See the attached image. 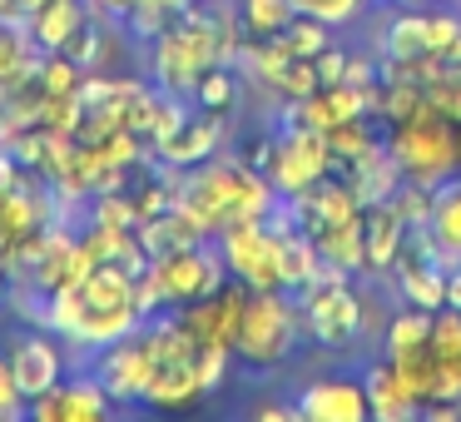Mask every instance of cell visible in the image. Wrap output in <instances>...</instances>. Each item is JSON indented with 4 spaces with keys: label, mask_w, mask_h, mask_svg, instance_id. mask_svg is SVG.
I'll return each instance as SVG.
<instances>
[{
    "label": "cell",
    "mask_w": 461,
    "mask_h": 422,
    "mask_svg": "<svg viewBox=\"0 0 461 422\" xmlns=\"http://www.w3.org/2000/svg\"><path fill=\"white\" fill-rule=\"evenodd\" d=\"M140 303H134V273L124 263H100L75 289L45 293V328L60 333L75 353H100L104 343H120L140 333Z\"/></svg>",
    "instance_id": "cell-1"
},
{
    "label": "cell",
    "mask_w": 461,
    "mask_h": 422,
    "mask_svg": "<svg viewBox=\"0 0 461 422\" xmlns=\"http://www.w3.org/2000/svg\"><path fill=\"white\" fill-rule=\"evenodd\" d=\"M174 204H179L209 239H219V234L239 219H268V214L278 209V189H273L268 174L253 170V164L219 160V154H213L209 164H194V170L179 174Z\"/></svg>",
    "instance_id": "cell-2"
},
{
    "label": "cell",
    "mask_w": 461,
    "mask_h": 422,
    "mask_svg": "<svg viewBox=\"0 0 461 422\" xmlns=\"http://www.w3.org/2000/svg\"><path fill=\"white\" fill-rule=\"evenodd\" d=\"M298 338H303V308L293 303V293L288 289H249L239 338H233V358L268 372V368H283L298 353Z\"/></svg>",
    "instance_id": "cell-3"
},
{
    "label": "cell",
    "mask_w": 461,
    "mask_h": 422,
    "mask_svg": "<svg viewBox=\"0 0 461 422\" xmlns=\"http://www.w3.org/2000/svg\"><path fill=\"white\" fill-rule=\"evenodd\" d=\"M387 154L397 160L402 179L441 189L447 179L461 174V164H456V120H447V115H437V110L411 115V120L392 124Z\"/></svg>",
    "instance_id": "cell-4"
},
{
    "label": "cell",
    "mask_w": 461,
    "mask_h": 422,
    "mask_svg": "<svg viewBox=\"0 0 461 422\" xmlns=\"http://www.w3.org/2000/svg\"><path fill=\"white\" fill-rule=\"evenodd\" d=\"M303 308V333H312V343L328 353H348L362 338V298L352 289V273L322 269L308 289H298Z\"/></svg>",
    "instance_id": "cell-5"
},
{
    "label": "cell",
    "mask_w": 461,
    "mask_h": 422,
    "mask_svg": "<svg viewBox=\"0 0 461 422\" xmlns=\"http://www.w3.org/2000/svg\"><path fill=\"white\" fill-rule=\"evenodd\" d=\"M219 259L243 289H283V229L268 219H239L219 234Z\"/></svg>",
    "instance_id": "cell-6"
},
{
    "label": "cell",
    "mask_w": 461,
    "mask_h": 422,
    "mask_svg": "<svg viewBox=\"0 0 461 422\" xmlns=\"http://www.w3.org/2000/svg\"><path fill=\"white\" fill-rule=\"evenodd\" d=\"M332 150H328V134L322 130H308V124H288V130L273 140L268 150V184L278 189V199H303L312 184H322L332 174Z\"/></svg>",
    "instance_id": "cell-7"
},
{
    "label": "cell",
    "mask_w": 461,
    "mask_h": 422,
    "mask_svg": "<svg viewBox=\"0 0 461 422\" xmlns=\"http://www.w3.org/2000/svg\"><path fill=\"white\" fill-rule=\"evenodd\" d=\"M149 273L159 283V298L164 308H184V303H199L209 293H219L229 283V269L219 259V243L203 239V243H189V249H174V253H159L149 259Z\"/></svg>",
    "instance_id": "cell-8"
},
{
    "label": "cell",
    "mask_w": 461,
    "mask_h": 422,
    "mask_svg": "<svg viewBox=\"0 0 461 422\" xmlns=\"http://www.w3.org/2000/svg\"><path fill=\"white\" fill-rule=\"evenodd\" d=\"M90 372L104 382L114 408H140L144 388H149V378H154V358H149L140 333H130V338H120V343H104V348L95 353Z\"/></svg>",
    "instance_id": "cell-9"
},
{
    "label": "cell",
    "mask_w": 461,
    "mask_h": 422,
    "mask_svg": "<svg viewBox=\"0 0 461 422\" xmlns=\"http://www.w3.org/2000/svg\"><path fill=\"white\" fill-rule=\"evenodd\" d=\"M114 412V398L104 392V382L95 372H80V378L55 382L50 392L25 402V417L35 422H100Z\"/></svg>",
    "instance_id": "cell-10"
},
{
    "label": "cell",
    "mask_w": 461,
    "mask_h": 422,
    "mask_svg": "<svg viewBox=\"0 0 461 422\" xmlns=\"http://www.w3.org/2000/svg\"><path fill=\"white\" fill-rule=\"evenodd\" d=\"M243 303H249V289H243L239 279H229L219 293H209V298L199 303H184L179 323L194 333V343L199 348H233V338H239V323H243Z\"/></svg>",
    "instance_id": "cell-11"
},
{
    "label": "cell",
    "mask_w": 461,
    "mask_h": 422,
    "mask_svg": "<svg viewBox=\"0 0 461 422\" xmlns=\"http://www.w3.org/2000/svg\"><path fill=\"white\" fill-rule=\"evenodd\" d=\"M298 417L303 422H362L372 417L367 388H362L357 372H328V378H312L298 392Z\"/></svg>",
    "instance_id": "cell-12"
},
{
    "label": "cell",
    "mask_w": 461,
    "mask_h": 422,
    "mask_svg": "<svg viewBox=\"0 0 461 422\" xmlns=\"http://www.w3.org/2000/svg\"><path fill=\"white\" fill-rule=\"evenodd\" d=\"M11 372H15V382H21L25 402L41 398V392H50L55 382H65L60 333H55V328H41V323H35L31 333H21V338L11 343Z\"/></svg>",
    "instance_id": "cell-13"
},
{
    "label": "cell",
    "mask_w": 461,
    "mask_h": 422,
    "mask_svg": "<svg viewBox=\"0 0 461 422\" xmlns=\"http://www.w3.org/2000/svg\"><path fill=\"white\" fill-rule=\"evenodd\" d=\"M223 115H209V110H199V115H189V120L179 124V130L169 134V140L154 150V160L164 164V170H194V164H209L213 154L223 150Z\"/></svg>",
    "instance_id": "cell-14"
},
{
    "label": "cell",
    "mask_w": 461,
    "mask_h": 422,
    "mask_svg": "<svg viewBox=\"0 0 461 422\" xmlns=\"http://www.w3.org/2000/svg\"><path fill=\"white\" fill-rule=\"evenodd\" d=\"M402 243H407V219L387 204H367L362 209V259H367V273H392Z\"/></svg>",
    "instance_id": "cell-15"
},
{
    "label": "cell",
    "mask_w": 461,
    "mask_h": 422,
    "mask_svg": "<svg viewBox=\"0 0 461 422\" xmlns=\"http://www.w3.org/2000/svg\"><path fill=\"white\" fill-rule=\"evenodd\" d=\"M209 398L199 382V368L189 362H154V378L149 388H144V402L140 408H154V412H189L199 408V402Z\"/></svg>",
    "instance_id": "cell-16"
},
{
    "label": "cell",
    "mask_w": 461,
    "mask_h": 422,
    "mask_svg": "<svg viewBox=\"0 0 461 422\" xmlns=\"http://www.w3.org/2000/svg\"><path fill=\"white\" fill-rule=\"evenodd\" d=\"M21 21L41 50H65V41L90 21V5L85 0H35Z\"/></svg>",
    "instance_id": "cell-17"
},
{
    "label": "cell",
    "mask_w": 461,
    "mask_h": 422,
    "mask_svg": "<svg viewBox=\"0 0 461 422\" xmlns=\"http://www.w3.org/2000/svg\"><path fill=\"white\" fill-rule=\"evenodd\" d=\"M41 55H45V50L31 41V31H25L21 15H5V21H0V100H5V90L35 80V65H41Z\"/></svg>",
    "instance_id": "cell-18"
},
{
    "label": "cell",
    "mask_w": 461,
    "mask_h": 422,
    "mask_svg": "<svg viewBox=\"0 0 461 422\" xmlns=\"http://www.w3.org/2000/svg\"><path fill=\"white\" fill-rule=\"evenodd\" d=\"M427 243L441 263H461V179H447L437 189V204H431V219H427Z\"/></svg>",
    "instance_id": "cell-19"
},
{
    "label": "cell",
    "mask_w": 461,
    "mask_h": 422,
    "mask_svg": "<svg viewBox=\"0 0 461 422\" xmlns=\"http://www.w3.org/2000/svg\"><path fill=\"white\" fill-rule=\"evenodd\" d=\"M362 388H367L372 412H377V417H387V422H402V417H417V412H421V402L411 398L407 388H402L397 368H392L387 358H382V362H367V372H362Z\"/></svg>",
    "instance_id": "cell-20"
},
{
    "label": "cell",
    "mask_w": 461,
    "mask_h": 422,
    "mask_svg": "<svg viewBox=\"0 0 461 422\" xmlns=\"http://www.w3.org/2000/svg\"><path fill=\"white\" fill-rule=\"evenodd\" d=\"M312 243H318L328 269H342V273L367 269V259H362V214L357 219H342V224H328L322 234H312Z\"/></svg>",
    "instance_id": "cell-21"
},
{
    "label": "cell",
    "mask_w": 461,
    "mask_h": 422,
    "mask_svg": "<svg viewBox=\"0 0 461 422\" xmlns=\"http://www.w3.org/2000/svg\"><path fill=\"white\" fill-rule=\"evenodd\" d=\"M431 343V313L427 308H397L382 328V358H402V353H417Z\"/></svg>",
    "instance_id": "cell-22"
},
{
    "label": "cell",
    "mask_w": 461,
    "mask_h": 422,
    "mask_svg": "<svg viewBox=\"0 0 461 422\" xmlns=\"http://www.w3.org/2000/svg\"><path fill=\"white\" fill-rule=\"evenodd\" d=\"M293 0H239V31L249 41H273L293 25Z\"/></svg>",
    "instance_id": "cell-23"
},
{
    "label": "cell",
    "mask_w": 461,
    "mask_h": 422,
    "mask_svg": "<svg viewBox=\"0 0 461 422\" xmlns=\"http://www.w3.org/2000/svg\"><path fill=\"white\" fill-rule=\"evenodd\" d=\"M382 50L397 65V75H407V65L417 60V55H427V45H421V5H407V15H397V21L387 25Z\"/></svg>",
    "instance_id": "cell-24"
},
{
    "label": "cell",
    "mask_w": 461,
    "mask_h": 422,
    "mask_svg": "<svg viewBox=\"0 0 461 422\" xmlns=\"http://www.w3.org/2000/svg\"><path fill=\"white\" fill-rule=\"evenodd\" d=\"M387 362L397 368L402 388H407L421 408L437 398V353H431V343H427V348H417V353H402V358H387Z\"/></svg>",
    "instance_id": "cell-25"
},
{
    "label": "cell",
    "mask_w": 461,
    "mask_h": 422,
    "mask_svg": "<svg viewBox=\"0 0 461 422\" xmlns=\"http://www.w3.org/2000/svg\"><path fill=\"white\" fill-rule=\"evenodd\" d=\"M199 110H209V115H229L233 105H239V75L229 70V65H209V70L199 75V85H194V95H189Z\"/></svg>",
    "instance_id": "cell-26"
},
{
    "label": "cell",
    "mask_w": 461,
    "mask_h": 422,
    "mask_svg": "<svg viewBox=\"0 0 461 422\" xmlns=\"http://www.w3.org/2000/svg\"><path fill=\"white\" fill-rule=\"evenodd\" d=\"M328 150H332V160H338V170H348V164H357L362 154H372V150H377V134H372L367 115L332 124V130H328Z\"/></svg>",
    "instance_id": "cell-27"
},
{
    "label": "cell",
    "mask_w": 461,
    "mask_h": 422,
    "mask_svg": "<svg viewBox=\"0 0 461 422\" xmlns=\"http://www.w3.org/2000/svg\"><path fill=\"white\" fill-rule=\"evenodd\" d=\"M85 65H75L65 50H45L41 65H35V90L41 95H80Z\"/></svg>",
    "instance_id": "cell-28"
},
{
    "label": "cell",
    "mask_w": 461,
    "mask_h": 422,
    "mask_svg": "<svg viewBox=\"0 0 461 422\" xmlns=\"http://www.w3.org/2000/svg\"><path fill=\"white\" fill-rule=\"evenodd\" d=\"M421 45H427V55L451 60L461 50V15L456 11H421Z\"/></svg>",
    "instance_id": "cell-29"
},
{
    "label": "cell",
    "mask_w": 461,
    "mask_h": 422,
    "mask_svg": "<svg viewBox=\"0 0 461 422\" xmlns=\"http://www.w3.org/2000/svg\"><path fill=\"white\" fill-rule=\"evenodd\" d=\"M283 45H288L293 60H312V55H322L332 45V25L312 21V15H293V25L283 31Z\"/></svg>",
    "instance_id": "cell-30"
},
{
    "label": "cell",
    "mask_w": 461,
    "mask_h": 422,
    "mask_svg": "<svg viewBox=\"0 0 461 422\" xmlns=\"http://www.w3.org/2000/svg\"><path fill=\"white\" fill-rule=\"evenodd\" d=\"M85 120V105L80 95H41V130H60V134H75Z\"/></svg>",
    "instance_id": "cell-31"
},
{
    "label": "cell",
    "mask_w": 461,
    "mask_h": 422,
    "mask_svg": "<svg viewBox=\"0 0 461 422\" xmlns=\"http://www.w3.org/2000/svg\"><path fill=\"white\" fill-rule=\"evenodd\" d=\"M293 11L312 15V21H322V25H352L367 11V0H293Z\"/></svg>",
    "instance_id": "cell-32"
},
{
    "label": "cell",
    "mask_w": 461,
    "mask_h": 422,
    "mask_svg": "<svg viewBox=\"0 0 461 422\" xmlns=\"http://www.w3.org/2000/svg\"><path fill=\"white\" fill-rule=\"evenodd\" d=\"M318 65H312V60H293L288 65V70H283V80H278V90H273V95H283V100H308V95L312 90H318Z\"/></svg>",
    "instance_id": "cell-33"
},
{
    "label": "cell",
    "mask_w": 461,
    "mask_h": 422,
    "mask_svg": "<svg viewBox=\"0 0 461 422\" xmlns=\"http://www.w3.org/2000/svg\"><path fill=\"white\" fill-rule=\"evenodd\" d=\"M11 417H25V392L11 372V358H0V422H11Z\"/></svg>",
    "instance_id": "cell-34"
},
{
    "label": "cell",
    "mask_w": 461,
    "mask_h": 422,
    "mask_svg": "<svg viewBox=\"0 0 461 422\" xmlns=\"http://www.w3.org/2000/svg\"><path fill=\"white\" fill-rule=\"evenodd\" d=\"M312 65H318V80L322 85H342V80H348V50H338V45H328L322 55H312Z\"/></svg>",
    "instance_id": "cell-35"
},
{
    "label": "cell",
    "mask_w": 461,
    "mask_h": 422,
    "mask_svg": "<svg viewBox=\"0 0 461 422\" xmlns=\"http://www.w3.org/2000/svg\"><path fill=\"white\" fill-rule=\"evenodd\" d=\"M25 179V164L11 154V144H0V189H11V184Z\"/></svg>",
    "instance_id": "cell-36"
},
{
    "label": "cell",
    "mask_w": 461,
    "mask_h": 422,
    "mask_svg": "<svg viewBox=\"0 0 461 422\" xmlns=\"http://www.w3.org/2000/svg\"><path fill=\"white\" fill-rule=\"evenodd\" d=\"M447 308H461V263L447 269Z\"/></svg>",
    "instance_id": "cell-37"
},
{
    "label": "cell",
    "mask_w": 461,
    "mask_h": 422,
    "mask_svg": "<svg viewBox=\"0 0 461 422\" xmlns=\"http://www.w3.org/2000/svg\"><path fill=\"white\" fill-rule=\"evenodd\" d=\"M85 5H90L95 15H110V21H120V15H114V5H110V0H85Z\"/></svg>",
    "instance_id": "cell-38"
},
{
    "label": "cell",
    "mask_w": 461,
    "mask_h": 422,
    "mask_svg": "<svg viewBox=\"0 0 461 422\" xmlns=\"http://www.w3.org/2000/svg\"><path fill=\"white\" fill-rule=\"evenodd\" d=\"M5 15H21V0H0V21Z\"/></svg>",
    "instance_id": "cell-39"
},
{
    "label": "cell",
    "mask_w": 461,
    "mask_h": 422,
    "mask_svg": "<svg viewBox=\"0 0 461 422\" xmlns=\"http://www.w3.org/2000/svg\"><path fill=\"white\" fill-rule=\"evenodd\" d=\"M114 5V15H124V11H134V5H144V0H110Z\"/></svg>",
    "instance_id": "cell-40"
},
{
    "label": "cell",
    "mask_w": 461,
    "mask_h": 422,
    "mask_svg": "<svg viewBox=\"0 0 461 422\" xmlns=\"http://www.w3.org/2000/svg\"><path fill=\"white\" fill-rule=\"evenodd\" d=\"M456 164H461V120H456Z\"/></svg>",
    "instance_id": "cell-41"
},
{
    "label": "cell",
    "mask_w": 461,
    "mask_h": 422,
    "mask_svg": "<svg viewBox=\"0 0 461 422\" xmlns=\"http://www.w3.org/2000/svg\"><path fill=\"white\" fill-rule=\"evenodd\" d=\"M31 5H35V0H21V15H25V11H31Z\"/></svg>",
    "instance_id": "cell-42"
},
{
    "label": "cell",
    "mask_w": 461,
    "mask_h": 422,
    "mask_svg": "<svg viewBox=\"0 0 461 422\" xmlns=\"http://www.w3.org/2000/svg\"><path fill=\"white\" fill-rule=\"evenodd\" d=\"M402 5H427V0H402Z\"/></svg>",
    "instance_id": "cell-43"
}]
</instances>
